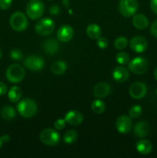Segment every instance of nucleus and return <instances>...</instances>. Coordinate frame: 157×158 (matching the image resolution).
<instances>
[{
    "mask_svg": "<svg viewBox=\"0 0 157 158\" xmlns=\"http://www.w3.org/2000/svg\"><path fill=\"white\" fill-rule=\"evenodd\" d=\"M128 45V40L124 36H119L115 40L114 42V46L116 49H125Z\"/></svg>",
    "mask_w": 157,
    "mask_h": 158,
    "instance_id": "nucleus-27",
    "label": "nucleus"
},
{
    "mask_svg": "<svg viewBox=\"0 0 157 158\" xmlns=\"http://www.w3.org/2000/svg\"><path fill=\"white\" fill-rule=\"evenodd\" d=\"M58 42L55 39H48L43 43V49L45 52L49 55H54L58 50Z\"/></svg>",
    "mask_w": 157,
    "mask_h": 158,
    "instance_id": "nucleus-19",
    "label": "nucleus"
},
{
    "mask_svg": "<svg viewBox=\"0 0 157 158\" xmlns=\"http://www.w3.org/2000/svg\"><path fill=\"white\" fill-rule=\"evenodd\" d=\"M77 137H78V134H77L76 131H74V130H70L64 134L63 140L67 144H71L77 140Z\"/></svg>",
    "mask_w": 157,
    "mask_h": 158,
    "instance_id": "nucleus-26",
    "label": "nucleus"
},
{
    "mask_svg": "<svg viewBox=\"0 0 157 158\" xmlns=\"http://www.w3.org/2000/svg\"><path fill=\"white\" fill-rule=\"evenodd\" d=\"M74 35V30L70 26L68 25H63L57 32V37L59 41L62 43H67L72 39Z\"/></svg>",
    "mask_w": 157,
    "mask_h": 158,
    "instance_id": "nucleus-13",
    "label": "nucleus"
},
{
    "mask_svg": "<svg viewBox=\"0 0 157 158\" xmlns=\"http://www.w3.org/2000/svg\"><path fill=\"white\" fill-rule=\"evenodd\" d=\"M7 86L2 82H0V96H2L7 93Z\"/></svg>",
    "mask_w": 157,
    "mask_h": 158,
    "instance_id": "nucleus-35",
    "label": "nucleus"
},
{
    "mask_svg": "<svg viewBox=\"0 0 157 158\" xmlns=\"http://www.w3.org/2000/svg\"><path fill=\"white\" fill-rule=\"evenodd\" d=\"M154 77H155V80H156V81H157V67L155 68V72H154Z\"/></svg>",
    "mask_w": 157,
    "mask_h": 158,
    "instance_id": "nucleus-39",
    "label": "nucleus"
},
{
    "mask_svg": "<svg viewBox=\"0 0 157 158\" xmlns=\"http://www.w3.org/2000/svg\"><path fill=\"white\" fill-rule=\"evenodd\" d=\"M156 94H157V89H156Z\"/></svg>",
    "mask_w": 157,
    "mask_h": 158,
    "instance_id": "nucleus-42",
    "label": "nucleus"
},
{
    "mask_svg": "<svg viewBox=\"0 0 157 158\" xmlns=\"http://www.w3.org/2000/svg\"><path fill=\"white\" fill-rule=\"evenodd\" d=\"M65 120L69 125L72 126H78L83 123L84 117L83 115L77 110H70L67 112L65 115Z\"/></svg>",
    "mask_w": 157,
    "mask_h": 158,
    "instance_id": "nucleus-14",
    "label": "nucleus"
},
{
    "mask_svg": "<svg viewBox=\"0 0 157 158\" xmlns=\"http://www.w3.org/2000/svg\"><path fill=\"white\" fill-rule=\"evenodd\" d=\"M45 11L44 3L41 0H30L26 6V14L32 20L41 18Z\"/></svg>",
    "mask_w": 157,
    "mask_h": 158,
    "instance_id": "nucleus-2",
    "label": "nucleus"
},
{
    "mask_svg": "<svg viewBox=\"0 0 157 158\" xmlns=\"http://www.w3.org/2000/svg\"><path fill=\"white\" fill-rule=\"evenodd\" d=\"M49 1H51V0H49Z\"/></svg>",
    "mask_w": 157,
    "mask_h": 158,
    "instance_id": "nucleus-43",
    "label": "nucleus"
},
{
    "mask_svg": "<svg viewBox=\"0 0 157 158\" xmlns=\"http://www.w3.org/2000/svg\"><path fill=\"white\" fill-rule=\"evenodd\" d=\"M17 110L21 117L25 118H31L34 117L37 112V105L32 99H24L17 104Z\"/></svg>",
    "mask_w": 157,
    "mask_h": 158,
    "instance_id": "nucleus-1",
    "label": "nucleus"
},
{
    "mask_svg": "<svg viewBox=\"0 0 157 158\" xmlns=\"http://www.w3.org/2000/svg\"><path fill=\"white\" fill-rule=\"evenodd\" d=\"M132 24L137 29L143 30L146 29L149 25L147 17L143 14H135L132 18Z\"/></svg>",
    "mask_w": 157,
    "mask_h": 158,
    "instance_id": "nucleus-18",
    "label": "nucleus"
},
{
    "mask_svg": "<svg viewBox=\"0 0 157 158\" xmlns=\"http://www.w3.org/2000/svg\"><path fill=\"white\" fill-rule=\"evenodd\" d=\"M115 60L116 62L120 65H125L128 63L129 61V54L125 52H120L116 54L115 56Z\"/></svg>",
    "mask_w": 157,
    "mask_h": 158,
    "instance_id": "nucleus-29",
    "label": "nucleus"
},
{
    "mask_svg": "<svg viewBox=\"0 0 157 158\" xmlns=\"http://www.w3.org/2000/svg\"><path fill=\"white\" fill-rule=\"evenodd\" d=\"M39 139L45 145L50 147L56 146L60 140L59 134L56 131L50 128L45 129L40 133Z\"/></svg>",
    "mask_w": 157,
    "mask_h": 158,
    "instance_id": "nucleus-4",
    "label": "nucleus"
},
{
    "mask_svg": "<svg viewBox=\"0 0 157 158\" xmlns=\"http://www.w3.org/2000/svg\"><path fill=\"white\" fill-rule=\"evenodd\" d=\"M35 29L38 35L46 36L53 32L55 29V23L50 18L42 19L35 24Z\"/></svg>",
    "mask_w": 157,
    "mask_h": 158,
    "instance_id": "nucleus-7",
    "label": "nucleus"
},
{
    "mask_svg": "<svg viewBox=\"0 0 157 158\" xmlns=\"http://www.w3.org/2000/svg\"><path fill=\"white\" fill-rule=\"evenodd\" d=\"M132 127V121L130 117L126 115L119 116L115 121V128L119 134H126Z\"/></svg>",
    "mask_w": 157,
    "mask_h": 158,
    "instance_id": "nucleus-10",
    "label": "nucleus"
},
{
    "mask_svg": "<svg viewBox=\"0 0 157 158\" xmlns=\"http://www.w3.org/2000/svg\"><path fill=\"white\" fill-rule=\"evenodd\" d=\"M67 69V64L64 61H56L51 66L52 73L55 75H62Z\"/></svg>",
    "mask_w": 157,
    "mask_h": 158,
    "instance_id": "nucleus-24",
    "label": "nucleus"
},
{
    "mask_svg": "<svg viewBox=\"0 0 157 158\" xmlns=\"http://www.w3.org/2000/svg\"><path fill=\"white\" fill-rule=\"evenodd\" d=\"M22 95V92L21 88L17 86H12L8 92V98L9 101L12 103H17L19 101Z\"/></svg>",
    "mask_w": 157,
    "mask_h": 158,
    "instance_id": "nucleus-22",
    "label": "nucleus"
},
{
    "mask_svg": "<svg viewBox=\"0 0 157 158\" xmlns=\"http://www.w3.org/2000/svg\"><path fill=\"white\" fill-rule=\"evenodd\" d=\"M150 32L151 34H152L154 37L157 38V19L155 20V21L152 23V24L151 25Z\"/></svg>",
    "mask_w": 157,
    "mask_h": 158,
    "instance_id": "nucleus-34",
    "label": "nucleus"
},
{
    "mask_svg": "<svg viewBox=\"0 0 157 158\" xmlns=\"http://www.w3.org/2000/svg\"><path fill=\"white\" fill-rule=\"evenodd\" d=\"M9 24L13 30L22 32L27 29L28 19L24 13L21 12H15L11 15Z\"/></svg>",
    "mask_w": 157,
    "mask_h": 158,
    "instance_id": "nucleus-3",
    "label": "nucleus"
},
{
    "mask_svg": "<svg viewBox=\"0 0 157 158\" xmlns=\"http://www.w3.org/2000/svg\"><path fill=\"white\" fill-rule=\"evenodd\" d=\"M12 4V0H0V9L7 10L11 7Z\"/></svg>",
    "mask_w": 157,
    "mask_h": 158,
    "instance_id": "nucleus-33",
    "label": "nucleus"
},
{
    "mask_svg": "<svg viewBox=\"0 0 157 158\" xmlns=\"http://www.w3.org/2000/svg\"><path fill=\"white\" fill-rule=\"evenodd\" d=\"M2 143H3L2 140V137H0V148H1L2 146Z\"/></svg>",
    "mask_w": 157,
    "mask_h": 158,
    "instance_id": "nucleus-40",
    "label": "nucleus"
},
{
    "mask_svg": "<svg viewBox=\"0 0 157 158\" xmlns=\"http://www.w3.org/2000/svg\"><path fill=\"white\" fill-rule=\"evenodd\" d=\"M50 13L52 15H58L59 13V8L57 6H52L50 8Z\"/></svg>",
    "mask_w": 157,
    "mask_h": 158,
    "instance_id": "nucleus-37",
    "label": "nucleus"
},
{
    "mask_svg": "<svg viewBox=\"0 0 157 158\" xmlns=\"http://www.w3.org/2000/svg\"><path fill=\"white\" fill-rule=\"evenodd\" d=\"M2 140L3 143H8L10 140V136L8 135V134H4V135L2 137Z\"/></svg>",
    "mask_w": 157,
    "mask_h": 158,
    "instance_id": "nucleus-38",
    "label": "nucleus"
},
{
    "mask_svg": "<svg viewBox=\"0 0 157 158\" xmlns=\"http://www.w3.org/2000/svg\"><path fill=\"white\" fill-rule=\"evenodd\" d=\"M111 92V86L107 83H99L95 86L93 94L96 98H105Z\"/></svg>",
    "mask_w": 157,
    "mask_h": 158,
    "instance_id": "nucleus-16",
    "label": "nucleus"
},
{
    "mask_svg": "<svg viewBox=\"0 0 157 158\" xmlns=\"http://www.w3.org/2000/svg\"><path fill=\"white\" fill-rule=\"evenodd\" d=\"M149 126L148 123L145 120L138 122L134 127V134L136 137L143 138L149 134Z\"/></svg>",
    "mask_w": 157,
    "mask_h": 158,
    "instance_id": "nucleus-17",
    "label": "nucleus"
},
{
    "mask_svg": "<svg viewBox=\"0 0 157 158\" xmlns=\"http://www.w3.org/2000/svg\"><path fill=\"white\" fill-rule=\"evenodd\" d=\"M142 113H143V109L139 105H133L132 106H131L129 111V116L132 118H138L141 116Z\"/></svg>",
    "mask_w": 157,
    "mask_h": 158,
    "instance_id": "nucleus-28",
    "label": "nucleus"
},
{
    "mask_svg": "<svg viewBox=\"0 0 157 158\" xmlns=\"http://www.w3.org/2000/svg\"><path fill=\"white\" fill-rule=\"evenodd\" d=\"M130 48L136 53H142L148 48V41L146 38L141 35H136L130 40Z\"/></svg>",
    "mask_w": 157,
    "mask_h": 158,
    "instance_id": "nucleus-11",
    "label": "nucleus"
},
{
    "mask_svg": "<svg viewBox=\"0 0 157 158\" xmlns=\"http://www.w3.org/2000/svg\"><path fill=\"white\" fill-rule=\"evenodd\" d=\"M135 148L139 154L147 155L150 154L152 150V145L150 141L147 140H140L135 144Z\"/></svg>",
    "mask_w": 157,
    "mask_h": 158,
    "instance_id": "nucleus-20",
    "label": "nucleus"
},
{
    "mask_svg": "<svg viewBox=\"0 0 157 158\" xmlns=\"http://www.w3.org/2000/svg\"><path fill=\"white\" fill-rule=\"evenodd\" d=\"M147 93V87L146 84L142 82H136L131 85L129 88V94L131 97L135 100L143 98Z\"/></svg>",
    "mask_w": 157,
    "mask_h": 158,
    "instance_id": "nucleus-12",
    "label": "nucleus"
},
{
    "mask_svg": "<svg viewBox=\"0 0 157 158\" xmlns=\"http://www.w3.org/2000/svg\"><path fill=\"white\" fill-rule=\"evenodd\" d=\"M86 34L92 40H97L99 37L101 36L102 30L99 26L95 23H91L86 28Z\"/></svg>",
    "mask_w": 157,
    "mask_h": 158,
    "instance_id": "nucleus-21",
    "label": "nucleus"
},
{
    "mask_svg": "<svg viewBox=\"0 0 157 158\" xmlns=\"http://www.w3.org/2000/svg\"><path fill=\"white\" fill-rule=\"evenodd\" d=\"M2 51L1 48H0V59L2 58Z\"/></svg>",
    "mask_w": 157,
    "mask_h": 158,
    "instance_id": "nucleus-41",
    "label": "nucleus"
},
{
    "mask_svg": "<svg viewBox=\"0 0 157 158\" xmlns=\"http://www.w3.org/2000/svg\"><path fill=\"white\" fill-rule=\"evenodd\" d=\"M91 108H92V111H93L95 114H101L106 110V104L104 103V102L102 101L101 100H93V102L92 103L91 105Z\"/></svg>",
    "mask_w": 157,
    "mask_h": 158,
    "instance_id": "nucleus-25",
    "label": "nucleus"
},
{
    "mask_svg": "<svg viewBox=\"0 0 157 158\" xmlns=\"http://www.w3.org/2000/svg\"><path fill=\"white\" fill-rule=\"evenodd\" d=\"M150 7L152 12L157 15V0H151Z\"/></svg>",
    "mask_w": 157,
    "mask_h": 158,
    "instance_id": "nucleus-36",
    "label": "nucleus"
},
{
    "mask_svg": "<svg viewBox=\"0 0 157 158\" xmlns=\"http://www.w3.org/2000/svg\"><path fill=\"white\" fill-rule=\"evenodd\" d=\"M25 74L26 72L22 66L19 64H12L6 70V78L11 83H17L24 79Z\"/></svg>",
    "mask_w": 157,
    "mask_h": 158,
    "instance_id": "nucleus-5",
    "label": "nucleus"
},
{
    "mask_svg": "<svg viewBox=\"0 0 157 158\" xmlns=\"http://www.w3.org/2000/svg\"><path fill=\"white\" fill-rule=\"evenodd\" d=\"M108 44H109V43H108L107 39L105 38V37L100 36L97 39L96 45L99 46V48H100V49H106L108 46Z\"/></svg>",
    "mask_w": 157,
    "mask_h": 158,
    "instance_id": "nucleus-31",
    "label": "nucleus"
},
{
    "mask_svg": "<svg viewBox=\"0 0 157 158\" xmlns=\"http://www.w3.org/2000/svg\"><path fill=\"white\" fill-rule=\"evenodd\" d=\"M128 68L133 73L141 75L145 73L149 68V63L144 57L138 56L132 59L128 64Z\"/></svg>",
    "mask_w": 157,
    "mask_h": 158,
    "instance_id": "nucleus-6",
    "label": "nucleus"
},
{
    "mask_svg": "<svg viewBox=\"0 0 157 158\" xmlns=\"http://www.w3.org/2000/svg\"><path fill=\"white\" fill-rule=\"evenodd\" d=\"M10 56L15 61H21L23 58V53L20 49H13L10 52Z\"/></svg>",
    "mask_w": 157,
    "mask_h": 158,
    "instance_id": "nucleus-30",
    "label": "nucleus"
},
{
    "mask_svg": "<svg viewBox=\"0 0 157 158\" xmlns=\"http://www.w3.org/2000/svg\"><path fill=\"white\" fill-rule=\"evenodd\" d=\"M24 66L31 71L38 72L44 68L45 61L42 57L32 55L25 59Z\"/></svg>",
    "mask_w": 157,
    "mask_h": 158,
    "instance_id": "nucleus-9",
    "label": "nucleus"
},
{
    "mask_svg": "<svg viewBox=\"0 0 157 158\" xmlns=\"http://www.w3.org/2000/svg\"><path fill=\"white\" fill-rule=\"evenodd\" d=\"M66 122L65 119H58L54 123V127L56 130H58V131H62L66 127Z\"/></svg>",
    "mask_w": 157,
    "mask_h": 158,
    "instance_id": "nucleus-32",
    "label": "nucleus"
},
{
    "mask_svg": "<svg viewBox=\"0 0 157 158\" xmlns=\"http://www.w3.org/2000/svg\"><path fill=\"white\" fill-rule=\"evenodd\" d=\"M0 114H1L2 118L4 119L5 120L9 121V120H12L15 118V116H16V112L12 106L6 105L1 109Z\"/></svg>",
    "mask_w": 157,
    "mask_h": 158,
    "instance_id": "nucleus-23",
    "label": "nucleus"
},
{
    "mask_svg": "<svg viewBox=\"0 0 157 158\" xmlns=\"http://www.w3.org/2000/svg\"><path fill=\"white\" fill-rule=\"evenodd\" d=\"M129 77V72L126 68L123 66H118L114 68L112 71V78L115 82L123 83L128 80Z\"/></svg>",
    "mask_w": 157,
    "mask_h": 158,
    "instance_id": "nucleus-15",
    "label": "nucleus"
},
{
    "mask_svg": "<svg viewBox=\"0 0 157 158\" xmlns=\"http://www.w3.org/2000/svg\"><path fill=\"white\" fill-rule=\"evenodd\" d=\"M137 0H120L119 4V12L125 17L132 16L138 10Z\"/></svg>",
    "mask_w": 157,
    "mask_h": 158,
    "instance_id": "nucleus-8",
    "label": "nucleus"
}]
</instances>
